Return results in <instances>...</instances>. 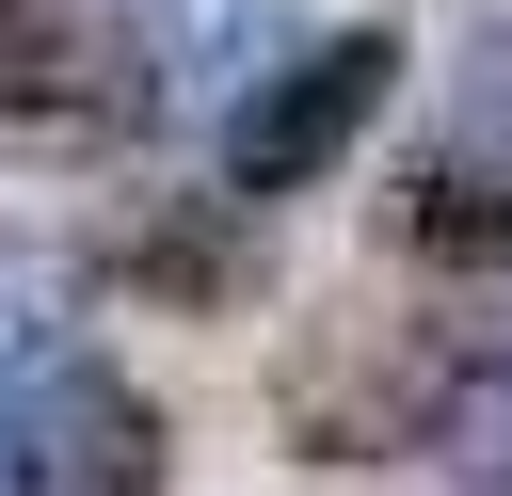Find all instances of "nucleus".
<instances>
[{"label": "nucleus", "mask_w": 512, "mask_h": 496, "mask_svg": "<svg viewBox=\"0 0 512 496\" xmlns=\"http://www.w3.org/2000/svg\"><path fill=\"white\" fill-rule=\"evenodd\" d=\"M384 240L416 256V272H512V160H416L400 192H384Z\"/></svg>", "instance_id": "4"}, {"label": "nucleus", "mask_w": 512, "mask_h": 496, "mask_svg": "<svg viewBox=\"0 0 512 496\" xmlns=\"http://www.w3.org/2000/svg\"><path fill=\"white\" fill-rule=\"evenodd\" d=\"M432 464H448V480H480V496H512V320H496V336H464L448 416H432Z\"/></svg>", "instance_id": "5"}, {"label": "nucleus", "mask_w": 512, "mask_h": 496, "mask_svg": "<svg viewBox=\"0 0 512 496\" xmlns=\"http://www.w3.org/2000/svg\"><path fill=\"white\" fill-rule=\"evenodd\" d=\"M16 32H32V0H0V48H16Z\"/></svg>", "instance_id": "9"}, {"label": "nucleus", "mask_w": 512, "mask_h": 496, "mask_svg": "<svg viewBox=\"0 0 512 496\" xmlns=\"http://www.w3.org/2000/svg\"><path fill=\"white\" fill-rule=\"evenodd\" d=\"M400 96V32H320L288 64H256V96H224V208H272V192H320L368 112Z\"/></svg>", "instance_id": "2"}, {"label": "nucleus", "mask_w": 512, "mask_h": 496, "mask_svg": "<svg viewBox=\"0 0 512 496\" xmlns=\"http://www.w3.org/2000/svg\"><path fill=\"white\" fill-rule=\"evenodd\" d=\"M448 368H464L448 320H384V304H352V320H304V336H288L272 416H288V448H320V464H384V448H432Z\"/></svg>", "instance_id": "1"}, {"label": "nucleus", "mask_w": 512, "mask_h": 496, "mask_svg": "<svg viewBox=\"0 0 512 496\" xmlns=\"http://www.w3.org/2000/svg\"><path fill=\"white\" fill-rule=\"evenodd\" d=\"M32 384L48 368H0V496H32Z\"/></svg>", "instance_id": "7"}, {"label": "nucleus", "mask_w": 512, "mask_h": 496, "mask_svg": "<svg viewBox=\"0 0 512 496\" xmlns=\"http://www.w3.org/2000/svg\"><path fill=\"white\" fill-rule=\"evenodd\" d=\"M464 112H480V160L512 144V48H480V80H464Z\"/></svg>", "instance_id": "8"}, {"label": "nucleus", "mask_w": 512, "mask_h": 496, "mask_svg": "<svg viewBox=\"0 0 512 496\" xmlns=\"http://www.w3.org/2000/svg\"><path fill=\"white\" fill-rule=\"evenodd\" d=\"M32 496H160V400L64 352L32 384Z\"/></svg>", "instance_id": "3"}, {"label": "nucleus", "mask_w": 512, "mask_h": 496, "mask_svg": "<svg viewBox=\"0 0 512 496\" xmlns=\"http://www.w3.org/2000/svg\"><path fill=\"white\" fill-rule=\"evenodd\" d=\"M144 288H176V304H224V288H240V240H224V224H160V240H144Z\"/></svg>", "instance_id": "6"}]
</instances>
